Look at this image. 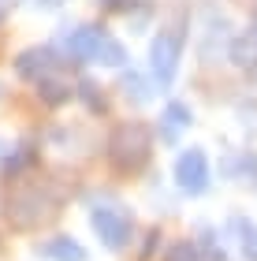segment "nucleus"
<instances>
[{"mask_svg": "<svg viewBox=\"0 0 257 261\" xmlns=\"http://www.w3.org/2000/svg\"><path fill=\"white\" fill-rule=\"evenodd\" d=\"M38 4H45V8H60L64 0H38Z\"/></svg>", "mask_w": 257, "mask_h": 261, "instance_id": "2eb2a0df", "label": "nucleus"}, {"mask_svg": "<svg viewBox=\"0 0 257 261\" xmlns=\"http://www.w3.org/2000/svg\"><path fill=\"white\" fill-rule=\"evenodd\" d=\"M38 93H41V101L45 105H64V101H71V86H67V82H60V79H49L45 75L41 82H38Z\"/></svg>", "mask_w": 257, "mask_h": 261, "instance_id": "1a4fd4ad", "label": "nucleus"}, {"mask_svg": "<svg viewBox=\"0 0 257 261\" xmlns=\"http://www.w3.org/2000/svg\"><path fill=\"white\" fill-rule=\"evenodd\" d=\"M0 22H4V4H0Z\"/></svg>", "mask_w": 257, "mask_h": 261, "instance_id": "f3484780", "label": "nucleus"}, {"mask_svg": "<svg viewBox=\"0 0 257 261\" xmlns=\"http://www.w3.org/2000/svg\"><path fill=\"white\" fill-rule=\"evenodd\" d=\"M235 231H239V246L250 261H257V224L246 217H235Z\"/></svg>", "mask_w": 257, "mask_h": 261, "instance_id": "9d476101", "label": "nucleus"}, {"mask_svg": "<svg viewBox=\"0 0 257 261\" xmlns=\"http://www.w3.org/2000/svg\"><path fill=\"white\" fill-rule=\"evenodd\" d=\"M164 116H168L172 127H186V123H190V109H186V105H179V101H172Z\"/></svg>", "mask_w": 257, "mask_h": 261, "instance_id": "f8f14e48", "label": "nucleus"}, {"mask_svg": "<svg viewBox=\"0 0 257 261\" xmlns=\"http://www.w3.org/2000/svg\"><path fill=\"white\" fill-rule=\"evenodd\" d=\"M202 246L209 250V261H227V257H224V250H220V246L213 243V231H202Z\"/></svg>", "mask_w": 257, "mask_h": 261, "instance_id": "4468645a", "label": "nucleus"}, {"mask_svg": "<svg viewBox=\"0 0 257 261\" xmlns=\"http://www.w3.org/2000/svg\"><path fill=\"white\" fill-rule=\"evenodd\" d=\"M123 86H127V97H131V93H134V101H149V93L142 90V79H138L134 71H131V75L123 79Z\"/></svg>", "mask_w": 257, "mask_h": 261, "instance_id": "ddd939ff", "label": "nucleus"}, {"mask_svg": "<svg viewBox=\"0 0 257 261\" xmlns=\"http://www.w3.org/2000/svg\"><path fill=\"white\" fill-rule=\"evenodd\" d=\"M108 149H112V161L120 164V168H138V164L149 157V130L142 123H123L112 135Z\"/></svg>", "mask_w": 257, "mask_h": 261, "instance_id": "f03ea898", "label": "nucleus"}, {"mask_svg": "<svg viewBox=\"0 0 257 261\" xmlns=\"http://www.w3.org/2000/svg\"><path fill=\"white\" fill-rule=\"evenodd\" d=\"M108 8H127V0H104Z\"/></svg>", "mask_w": 257, "mask_h": 261, "instance_id": "dca6fc26", "label": "nucleus"}, {"mask_svg": "<svg viewBox=\"0 0 257 261\" xmlns=\"http://www.w3.org/2000/svg\"><path fill=\"white\" fill-rule=\"evenodd\" d=\"M90 224H93V231L101 235V243L108 246V250H123L127 239H131V231H134L131 213H123L120 205H97L90 213Z\"/></svg>", "mask_w": 257, "mask_h": 261, "instance_id": "f257e3e1", "label": "nucleus"}, {"mask_svg": "<svg viewBox=\"0 0 257 261\" xmlns=\"http://www.w3.org/2000/svg\"><path fill=\"white\" fill-rule=\"evenodd\" d=\"M164 261H205V257H202V250H197L190 239H179V243H172V246H168Z\"/></svg>", "mask_w": 257, "mask_h": 261, "instance_id": "9b49d317", "label": "nucleus"}, {"mask_svg": "<svg viewBox=\"0 0 257 261\" xmlns=\"http://www.w3.org/2000/svg\"><path fill=\"white\" fill-rule=\"evenodd\" d=\"M175 183H179V191H186V194H205V187H209V157L197 146L179 153V161H175Z\"/></svg>", "mask_w": 257, "mask_h": 261, "instance_id": "20e7f679", "label": "nucleus"}, {"mask_svg": "<svg viewBox=\"0 0 257 261\" xmlns=\"http://www.w3.org/2000/svg\"><path fill=\"white\" fill-rule=\"evenodd\" d=\"M179 56H183V34H179V30H160L157 38H153V49H149L153 75H157L160 86H172V82H175Z\"/></svg>", "mask_w": 257, "mask_h": 261, "instance_id": "7ed1b4c3", "label": "nucleus"}, {"mask_svg": "<svg viewBox=\"0 0 257 261\" xmlns=\"http://www.w3.org/2000/svg\"><path fill=\"white\" fill-rule=\"evenodd\" d=\"M52 67H56V56H52V49H45V45L22 49V53H19V60H15L19 79H26V82H41Z\"/></svg>", "mask_w": 257, "mask_h": 261, "instance_id": "39448f33", "label": "nucleus"}, {"mask_svg": "<svg viewBox=\"0 0 257 261\" xmlns=\"http://www.w3.org/2000/svg\"><path fill=\"white\" fill-rule=\"evenodd\" d=\"M38 250H41V257H49V261H86V246L75 243V239H67V235H56V239L41 243Z\"/></svg>", "mask_w": 257, "mask_h": 261, "instance_id": "0eeeda50", "label": "nucleus"}, {"mask_svg": "<svg viewBox=\"0 0 257 261\" xmlns=\"http://www.w3.org/2000/svg\"><path fill=\"white\" fill-rule=\"evenodd\" d=\"M93 64H108V67H123L127 64V49L116 38H108L104 34L101 38V45H97V56H93Z\"/></svg>", "mask_w": 257, "mask_h": 261, "instance_id": "6e6552de", "label": "nucleus"}, {"mask_svg": "<svg viewBox=\"0 0 257 261\" xmlns=\"http://www.w3.org/2000/svg\"><path fill=\"white\" fill-rule=\"evenodd\" d=\"M101 38H104V34H101L97 27H78V30L67 34V53H71L75 60H93V56H97Z\"/></svg>", "mask_w": 257, "mask_h": 261, "instance_id": "423d86ee", "label": "nucleus"}]
</instances>
